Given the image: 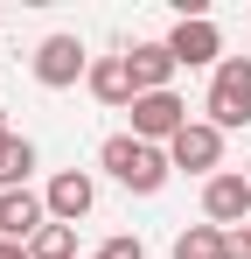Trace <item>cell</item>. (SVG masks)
<instances>
[{"label": "cell", "instance_id": "cell-1", "mask_svg": "<svg viewBox=\"0 0 251 259\" xmlns=\"http://www.w3.org/2000/svg\"><path fill=\"white\" fill-rule=\"evenodd\" d=\"M98 168L112 175L119 189H133V196H161L174 161H167V147H147V140H133V133H112V140L98 147Z\"/></svg>", "mask_w": 251, "mask_h": 259}, {"label": "cell", "instance_id": "cell-2", "mask_svg": "<svg viewBox=\"0 0 251 259\" xmlns=\"http://www.w3.org/2000/svg\"><path fill=\"white\" fill-rule=\"evenodd\" d=\"M203 112H209V126H216V133L251 126V56H223V63H216Z\"/></svg>", "mask_w": 251, "mask_h": 259}, {"label": "cell", "instance_id": "cell-3", "mask_svg": "<svg viewBox=\"0 0 251 259\" xmlns=\"http://www.w3.org/2000/svg\"><path fill=\"white\" fill-rule=\"evenodd\" d=\"M126 112H133V140H147V147H174V133L189 126V98L181 91H147Z\"/></svg>", "mask_w": 251, "mask_h": 259}, {"label": "cell", "instance_id": "cell-4", "mask_svg": "<svg viewBox=\"0 0 251 259\" xmlns=\"http://www.w3.org/2000/svg\"><path fill=\"white\" fill-rule=\"evenodd\" d=\"M91 63H98V56H91L77 35H42L35 42V84L42 91H70L77 77H91Z\"/></svg>", "mask_w": 251, "mask_h": 259}, {"label": "cell", "instance_id": "cell-5", "mask_svg": "<svg viewBox=\"0 0 251 259\" xmlns=\"http://www.w3.org/2000/svg\"><path fill=\"white\" fill-rule=\"evenodd\" d=\"M203 224H216V231H244L251 224V175L244 168H223L203 182Z\"/></svg>", "mask_w": 251, "mask_h": 259}, {"label": "cell", "instance_id": "cell-6", "mask_svg": "<svg viewBox=\"0 0 251 259\" xmlns=\"http://www.w3.org/2000/svg\"><path fill=\"white\" fill-rule=\"evenodd\" d=\"M167 161H174V175H223V133L209 126V119H189V126L174 133V147H167Z\"/></svg>", "mask_w": 251, "mask_h": 259}, {"label": "cell", "instance_id": "cell-7", "mask_svg": "<svg viewBox=\"0 0 251 259\" xmlns=\"http://www.w3.org/2000/svg\"><path fill=\"white\" fill-rule=\"evenodd\" d=\"M167 56H174L181 70L223 63V35H216V21H209V14H196V21H174V28H167Z\"/></svg>", "mask_w": 251, "mask_h": 259}, {"label": "cell", "instance_id": "cell-8", "mask_svg": "<svg viewBox=\"0 0 251 259\" xmlns=\"http://www.w3.org/2000/svg\"><path fill=\"white\" fill-rule=\"evenodd\" d=\"M42 203H49V224H77V217H91V203H98V182L84 168H63V175H49Z\"/></svg>", "mask_w": 251, "mask_h": 259}, {"label": "cell", "instance_id": "cell-9", "mask_svg": "<svg viewBox=\"0 0 251 259\" xmlns=\"http://www.w3.org/2000/svg\"><path fill=\"white\" fill-rule=\"evenodd\" d=\"M42 224H49V203L35 189H0V238L7 245H28Z\"/></svg>", "mask_w": 251, "mask_h": 259}, {"label": "cell", "instance_id": "cell-10", "mask_svg": "<svg viewBox=\"0 0 251 259\" xmlns=\"http://www.w3.org/2000/svg\"><path fill=\"white\" fill-rule=\"evenodd\" d=\"M126 70H133V91L147 98V91H174V56H167V42H133L126 49Z\"/></svg>", "mask_w": 251, "mask_h": 259}, {"label": "cell", "instance_id": "cell-11", "mask_svg": "<svg viewBox=\"0 0 251 259\" xmlns=\"http://www.w3.org/2000/svg\"><path fill=\"white\" fill-rule=\"evenodd\" d=\"M84 84H91V98H98V105H119V112L140 98V91H133V70H126V56H98Z\"/></svg>", "mask_w": 251, "mask_h": 259}, {"label": "cell", "instance_id": "cell-12", "mask_svg": "<svg viewBox=\"0 0 251 259\" xmlns=\"http://www.w3.org/2000/svg\"><path fill=\"white\" fill-rule=\"evenodd\" d=\"M28 168H35V140H21L7 126L0 133V189H28Z\"/></svg>", "mask_w": 251, "mask_h": 259}, {"label": "cell", "instance_id": "cell-13", "mask_svg": "<svg viewBox=\"0 0 251 259\" xmlns=\"http://www.w3.org/2000/svg\"><path fill=\"white\" fill-rule=\"evenodd\" d=\"M223 238L230 231H216V224H189V231H174V259H223Z\"/></svg>", "mask_w": 251, "mask_h": 259}, {"label": "cell", "instance_id": "cell-14", "mask_svg": "<svg viewBox=\"0 0 251 259\" xmlns=\"http://www.w3.org/2000/svg\"><path fill=\"white\" fill-rule=\"evenodd\" d=\"M28 259H77V224H42L28 238Z\"/></svg>", "mask_w": 251, "mask_h": 259}, {"label": "cell", "instance_id": "cell-15", "mask_svg": "<svg viewBox=\"0 0 251 259\" xmlns=\"http://www.w3.org/2000/svg\"><path fill=\"white\" fill-rule=\"evenodd\" d=\"M98 259H147V245H140L133 231H119V238H105V245H98Z\"/></svg>", "mask_w": 251, "mask_h": 259}, {"label": "cell", "instance_id": "cell-16", "mask_svg": "<svg viewBox=\"0 0 251 259\" xmlns=\"http://www.w3.org/2000/svg\"><path fill=\"white\" fill-rule=\"evenodd\" d=\"M223 259H251V224H244V231H230V238H223Z\"/></svg>", "mask_w": 251, "mask_h": 259}, {"label": "cell", "instance_id": "cell-17", "mask_svg": "<svg viewBox=\"0 0 251 259\" xmlns=\"http://www.w3.org/2000/svg\"><path fill=\"white\" fill-rule=\"evenodd\" d=\"M0 259H28V245H7V238H0Z\"/></svg>", "mask_w": 251, "mask_h": 259}, {"label": "cell", "instance_id": "cell-18", "mask_svg": "<svg viewBox=\"0 0 251 259\" xmlns=\"http://www.w3.org/2000/svg\"><path fill=\"white\" fill-rule=\"evenodd\" d=\"M0 133H7V105H0Z\"/></svg>", "mask_w": 251, "mask_h": 259}, {"label": "cell", "instance_id": "cell-19", "mask_svg": "<svg viewBox=\"0 0 251 259\" xmlns=\"http://www.w3.org/2000/svg\"><path fill=\"white\" fill-rule=\"evenodd\" d=\"M244 175H251V161H244Z\"/></svg>", "mask_w": 251, "mask_h": 259}]
</instances>
